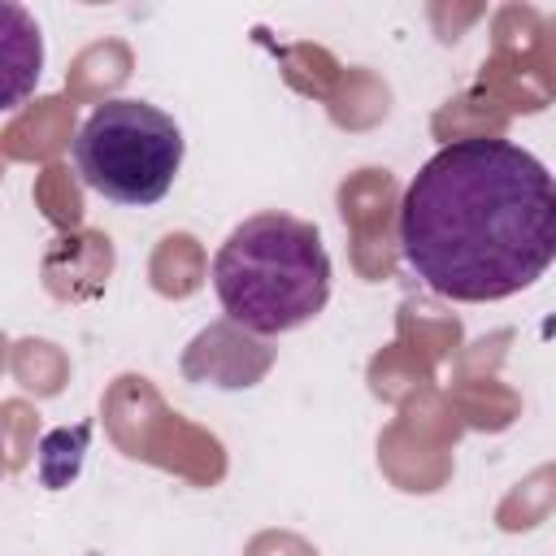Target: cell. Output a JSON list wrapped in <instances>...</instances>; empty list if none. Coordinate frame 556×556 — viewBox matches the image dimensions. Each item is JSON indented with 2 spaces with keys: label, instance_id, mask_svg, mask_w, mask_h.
<instances>
[{
  "label": "cell",
  "instance_id": "1",
  "mask_svg": "<svg viewBox=\"0 0 556 556\" xmlns=\"http://www.w3.org/2000/svg\"><path fill=\"white\" fill-rule=\"evenodd\" d=\"M400 252L443 300L486 304L556 261V178L513 139H452L404 187Z\"/></svg>",
  "mask_w": 556,
  "mask_h": 556
},
{
  "label": "cell",
  "instance_id": "3",
  "mask_svg": "<svg viewBox=\"0 0 556 556\" xmlns=\"http://www.w3.org/2000/svg\"><path fill=\"white\" fill-rule=\"evenodd\" d=\"M74 169L83 187L113 204L148 208L169 195L182 169V130L148 100H104L74 135Z\"/></svg>",
  "mask_w": 556,
  "mask_h": 556
},
{
  "label": "cell",
  "instance_id": "2",
  "mask_svg": "<svg viewBox=\"0 0 556 556\" xmlns=\"http://www.w3.org/2000/svg\"><path fill=\"white\" fill-rule=\"evenodd\" d=\"M222 313L252 334H287L330 300V256L313 222L291 213L243 217L213 256Z\"/></svg>",
  "mask_w": 556,
  "mask_h": 556
}]
</instances>
